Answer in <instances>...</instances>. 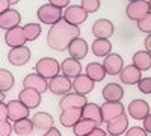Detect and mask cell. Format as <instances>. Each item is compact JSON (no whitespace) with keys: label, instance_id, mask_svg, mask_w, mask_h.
Wrapping results in <instances>:
<instances>
[{"label":"cell","instance_id":"obj_1","mask_svg":"<svg viewBox=\"0 0 151 136\" xmlns=\"http://www.w3.org/2000/svg\"><path fill=\"white\" fill-rule=\"evenodd\" d=\"M80 36V29L76 24H71L65 20H60L56 24H52L47 32V44L52 50L65 52L68 50L70 44Z\"/></svg>","mask_w":151,"mask_h":136},{"label":"cell","instance_id":"obj_2","mask_svg":"<svg viewBox=\"0 0 151 136\" xmlns=\"http://www.w3.org/2000/svg\"><path fill=\"white\" fill-rule=\"evenodd\" d=\"M35 73L45 77L47 80H52L53 77L59 76V73H62V68L55 58H41L35 65Z\"/></svg>","mask_w":151,"mask_h":136},{"label":"cell","instance_id":"obj_3","mask_svg":"<svg viewBox=\"0 0 151 136\" xmlns=\"http://www.w3.org/2000/svg\"><path fill=\"white\" fill-rule=\"evenodd\" d=\"M36 17L44 24H56L58 21L64 20V11L52 3H47L40 6V9L36 11Z\"/></svg>","mask_w":151,"mask_h":136},{"label":"cell","instance_id":"obj_4","mask_svg":"<svg viewBox=\"0 0 151 136\" xmlns=\"http://www.w3.org/2000/svg\"><path fill=\"white\" fill-rule=\"evenodd\" d=\"M150 12H151V8H150L148 0H134V2H130L127 8H125L127 17L136 23L141 18H144L147 14H150Z\"/></svg>","mask_w":151,"mask_h":136},{"label":"cell","instance_id":"obj_5","mask_svg":"<svg viewBox=\"0 0 151 136\" xmlns=\"http://www.w3.org/2000/svg\"><path fill=\"white\" fill-rule=\"evenodd\" d=\"M71 89H73V82L70 77L64 76V74H59V76L53 77L48 85V91L55 95H65L71 92Z\"/></svg>","mask_w":151,"mask_h":136},{"label":"cell","instance_id":"obj_6","mask_svg":"<svg viewBox=\"0 0 151 136\" xmlns=\"http://www.w3.org/2000/svg\"><path fill=\"white\" fill-rule=\"evenodd\" d=\"M86 103H88V98L83 94L68 92L65 95H62V98L59 100V109L60 110L71 109V107H80V109H83Z\"/></svg>","mask_w":151,"mask_h":136},{"label":"cell","instance_id":"obj_7","mask_svg":"<svg viewBox=\"0 0 151 136\" xmlns=\"http://www.w3.org/2000/svg\"><path fill=\"white\" fill-rule=\"evenodd\" d=\"M30 48L26 45H21V47H15V48H11L9 53H8V60L11 65H15V67H21V65H26L29 60H30Z\"/></svg>","mask_w":151,"mask_h":136},{"label":"cell","instance_id":"obj_8","mask_svg":"<svg viewBox=\"0 0 151 136\" xmlns=\"http://www.w3.org/2000/svg\"><path fill=\"white\" fill-rule=\"evenodd\" d=\"M86 18H88V12L85 11V8L82 5H71V6L65 8V11H64V20L71 24H76V26L85 23Z\"/></svg>","mask_w":151,"mask_h":136},{"label":"cell","instance_id":"obj_9","mask_svg":"<svg viewBox=\"0 0 151 136\" xmlns=\"http://www.w3.org/2000/svg\"><path fill=\"white\" fill-rule=\"evenodd\" d=\"M5 42L9 48H15V47H21L27 42L26 38V33H24V27L17 26V27H12L9 30H6L5 33Z\"/></svg>","mask_w":151,"mask_h":136},{"label":"cell","instance_id":"obj_10","mask_svg":"<svg viewBox=\"0 0 151 136\" xmlns=\"http://www.w3.org/2000/svg\"><path fill=\"white\" fill-rule=\"evenodd\" d=\"M129 115L133 118V119H137V121H144V118H147L151 112H150V104L142 100V98H136V100L130 101L129 103Z\"/></svg>","mask_w":151,"mask_h":136},{"label":"cell","instance_id":"obj_11","mask_svg":"<svg viewBox=\"0 0 151 136\" xmlns=\"http://www.w3.org/2000/svg\"><path fill=\"white\" fill-rule=\"evenodd\" d=\"M48 85H50V82L45 77L40 76L38 73H30V74H27V76L23 79V86L24 88H32V89L41 92V94H44L48 89Z\"/></svg>","mask_w":151,"mask_h":136},{"label":"cell","instance_id":"obj_12","mask_svg":"<svg viewBox=\"0 0 151 136\" xmlns=\"http://www.w3.org/2000/svg\"><path fill=\"white\" fill-rule=\"evenodd\" d=\"M8 110H9V121H20L23 118H29L30 109L20 100H11L8 103Z\"/></svg>","mask_w":151,"mask_h":136},{"label":"cell","instance_id":"obj_13","mask_svg":"<svg viewBox=\"0 0 151 136\" xmlns=\"http://www.w3.org/2000/svg\"><path fill=\"white\" fill-rule=\"evenodd\" d=\"M124 114V106L121 101H104L101 104V115H103V122L112 121L113 118H116Z\"/></svg>","mask_w":151,"mask_h":136},{"label":"cell","instance_id":"obj_14","mask_svg":"<svg viewBox=\"0 0 151 136\" xmlns=\"http://www.w3.org/2000/svg\"><path fill=\"white\" fill-rule=\"evenodd\" d=\"M115 32V27L110 20L106 18H100L92 24V33L95 38H103V40H109L110 36Z\"/></svg>","mask_w":151,"mask_h":136},{"label":"cell","instance_id":"obj_15","mask_svg":"<svg viewBox=\"0 0 151 136\" xmlns=\"http://www.w3.org/2000/svg\"><path fill=\"white\" fill-rule=\"evenodd\" d=\"M103 65H104L106 73L109 74V76H118V74L122 71V68H124L122 56L118 55V53H110V55H107L104 58Z\"/></svg>","mask_w":151,"mask_h":136},{"label":"cell","instance_id":"obj_16","mask_svg":"<svg viewBox=\"0 0 151 136\" xmlns=\"http://www.w3.org/2000/svg\"><path fill=\"white\" fill-rule=\"evenodd\" d=\"M141 79H142V71L133 64L124 67L122 71L119 73V80L124 85H137Z\"/></svg>","mask_w":151,"mask_h":136},{"label":"cell","instance_id":"obj_17","mask_svg":"<svg viewBox=\"0 0 151 136\" xmlns=\"http://www.w3.org/2000/svg\"><path fill=\"white\" fill-rule=\"evenodd\" d=\"M82 109L80 107H71L62 110L59 115V122L64 127H74L77 122L82 119Z\"/></svg>","mask_w":151,"mask_h":136},{"label":"cell","instance_id":"obj_18","mask_svg":"<svg viewBox=\"0 0 151 136\" xmlns=\"http://www.w3.org/2000/svg\"><path fill=\"white\" fill-rule=\"evenodd\" d=\"M18 100L23 101L29 109H36L41 104V92H38L32 88H23L18 92Z\"/></svg>","mask_w":151,"mask_h":136},{"label":"cell","instance_id":"obj_19","mask_svg":"<svg viewBox=\"0 0 151 136\" xmlns=\"http://www.w3.org/2000/svg\"><path fill=\"white\" fill-rule=\"evenodd\" d=\"M129 130V118L125 114L113 118L112 121L107 122V133L112 136H119V135H125V132Z\"/></svg>","mask_w":151,"mask_h":136},{"label":"cell","instance_id":"obj_20","mask_svg":"<svg viewBox=\"0 0 151 136\" xmlns=\"http://www.w3.org/2000/svg\"><path fill=\"white\" fill-rule=\"evenodd\" d=\"M20 23H21V14L17 9H8L6 12L0 14V27L5 30L20 26Z\"/></svg>","mask_w":151,"mask_h":136},{"label":"cell","instance_id":"obj_21","mask_svg":"<svg viewBox=\"0 0 151 136\" xmlns=\"http://www.w3.org/2000/svg\"><path fill=\"white\" fill-rule=\"evenodd\" d=\"M95 86V82L88 76V74H80V76H77L76 79H73V89L74 92H79V94H89Z\"/></svg>","mask_w":151,"mask_h":136},{"label":"cell","instance_id":"obj_22","mask_svg":"<svg viewBox=\"0 0 151 136\" xmlns=\"http://www.w3.org/2000/svg\"><path fill=\"white\" fill-rule=\"evenodd\" d=\"M60 68H62V74L70 79H76L77 76L82 74V64L79 59H74V58H67L64 62L60 64Z\"/></svg>","mask_w":151,"mask_h":136},{"label":"cell","instance_id":"obj_23","mask_svg":"<svg viewBox=\"0 0 151 136\" xmlns=\"http://www.w3.org/2000/svg\"><path fill=\"white\" fill-rule=\"evenodd\" d=\"M101 94H103L104 101H121L124 98V88L121 85L112 82L104 86Z\"/></svg>","mask_w":151,"mask_h":136},{"label":"cell","instance_id":"obj_24","mask_svg":"<svg viewBox=\"0 0 151 136\" xmlns=\"http://www.w3.org/2000/svg\"><path fill=\"white\" fill-rule=\"evenodd\" d=\"M68 53H70L71 58L82 60V59L88 55V42H86L83 38H80V36H79V38H76V40L70 44Z\"/></svg>","mask_w":151,"mask_h":136},{"label":"cell","instance_id":"obj_25","mask_svg":"<svg viewBox=\"0 0 151 136\" xmlns=\"http://www.w3.org/2000/svg\"><path fill=\"white\" fill-rule=\"evenodd\" d=\"M32 121H33V124H35V129L41 130V132H47L48 129H52L53 127V122H55L53 117L50 115V114H47V112H36L33 115Z\"/></svg>","mask_w":151,"mask_h":136},{"label":"cell","instance_id":"obj_26","mask_svg":"<svg viewBox=\"0 0 151 136\" xmlns=\"http://www.w3.org/2000/svg\"><path fill=\"white\" fill-rule=\"evenodd\" d=\"M95 127H98L97 121L88 119V118H82L77 124L73 127V133H74V136H88Z\"/></svg>","mask_w":151,"mask_h":136},{"label":"cell","instance_id":"obj_27","mask_svg":"<svg viewBox=\"0 0 151 136\" xmlns=\"http://www.w3.org/2000/svg\"><path fill=\"white\" fill-rule=\"evenodd\" d=\"M85 73L89 76L95 83L97 82H101L104 77H106V68L103 64H100V62H91V64H88L86 68H85Z\"/></svg>","mask_w":151,"mask_h":136},{"label":"cell","instance_id":"obj_28","mask_svg":"<svg viewBox=\"0 0 151 136\" xmlns=\"http://www.w3.org/2000/svg\"><path fill=\"white\" fill-rule=\"evenodd\" d=\"M92 53L97 58H106L107 55L112 53V44L109 40H103V38H95V41L92 42L91 47Z\"/></svg>","mask_w":151,"mask_h":136},{"label":"cell","instance_id":"obj_29","mask_svg":"<svg viewBox=\"0 0 151 136\" xmlns=\"http://www.w3.org/2000/svg\"><path fill=\"white\" fill-rule=\"evenodd\" d=\"M82 117L88 119H94L98 124L103 122V115H101V106H98L95 103H86L85 107L82 109Z\"/></svg>","mask_w":151,"mask_h":136},{"label":"cell","instance_id":"obj_30","mask_svg":"<svg viewBox=\"0 0 151 136\" xmlns=\"http://www.w3.org/2000/svg\"><path fill=\"white\" fill-rule=\"evenodd\" d=\"M133 65H136L141 71H148L151 68V53L147 50H139L133 55Z\"/></svg>","mask_w":151,"mask_h":136},{"label":"cell","instance_id":"obj_31","mask_svg":"<svg viewBox=\"0 0 151 136\" xmlns=\"http://www.w3.org/2000/svg\"><path fill=\"white\" fill-rule=\"evenodd\" d=\"M33 127H35L33 121L29 119V118H23V119L14 122V132H15L17 135H20V136H27V135H30V133L33 132Z\"/></svg>","mask_w":151,"mask_h":136},{"label":"cell","instance_id":"obj_32","mask_svg":"<svg viewBox=\"0 0 151 136\" xmlns=\"http://www.w3.org/2000/svg\"><path fill=\"white\" fill-rule=\"evenodd\" d=\"M14 83H15L14 74H12L9 70H5V68L0 70V89H2V92H6V91L12 89Z\"/></svg>","mask_w":151,"mask_h":136},{"label":"cell","instance_id":"obj_33","mask_svg":"<svg viewBox=\"0 0 151 136\" xmlns=\"http://www.w3.org/2000/svg\"><path fill=\"white\" fill-rule=\"evenodd\" d=\"M42 29H41V24L38 23H27L26 26H24V33H26V38L27 41H35L40 38Z\"/></svg>","mask_w":151,"mask_h":136},{"label":"cell","instance_id":"obj_34","mask_svg":"<svg viewBox=\"0 0 151 136\" xmlns=\"http://www.w3.org/2000/svg\"><path fill=\"white\" fill-rule=\"evenodd\" d=\"M137 29L144 33H151V12L137 21Z\"/></svg>","mask_w":151,"mask_h":136},{"label":"cell","instance_id":"obj_35","mask_svg":"<svg viewBox=\"0 0 151 136\" xmlns=\"http://www.w3.org/2000/svg\"><path fill=\"white\" fill-rule=\"evenodd\" d=\"M82 6L88 14H94L100 9V0H82Z\"/></svg>","mask_w":151,"mask_h":136},{"label":"cell","instance_id":"obj_36","mask_svg":"<svg viewBox=\"0 0 151 136\" xmlns=\"http://www.w3.org/2000/svg\"><path fill=\"white\" fill-rule=\"evenodd\" d=\"M137 89L145 95L151 94V77H142L137 83Z\"/></svg>","mask_w":151,"mask_h":136},{"label":"cell","instance_id":"obj_37","mask_svg":"<svg viewBox=\"0 0 151 136\" xmlns=\"http://www.w3.org/2000/svg\"><path fill=\"white\" fill-rule=\"evenodd\" d=\"M125 136H148V132L144 127L134 126V127H130L127 132H125Z\"/></svg>","mask_w":151,"mask_h":136},{"label":"cell","instance_id":"obj_38","mask_svg":"<svg viewBox=\"0 0 151 136\" xmlns=\"http://www.w3.org/2000/svg\"><path fill=\"white\" fill-rule=\"evenodd\" d=\"M12 130H14V127L11 126L9 119L0 121V136H9V135L12 133Z\"/></svg>","mask_w":151,"mask_h":136},{"label":"cell","instance_id":"obj_39","mask_svg":"<svg viewBox=\"0 0 151 136\" xmlns=\"http://www.w3.org/2000/svg\"><path fill=\"white\" fill-rule=\"evenodd\" d=\"M9 119V110H8V103L2 101L0 103V121Z\"/></svg>","mask_w":151,"mask_h":136},{"label":"cell","instance_id":"obj_40","mask_svg":"<svg viewBox=\"0 0 151 136\" xmlns=\"http://www.w3.org/2000/svg\"><path fill=\"white\" fill-rule=\"evenodd\" d=\"M48 3H52V5L60 8V9H65V8L70 6V0H48Z\"/></svg>","mask_w":151,"mask_h":136},{"label":"cell","instance_id":"obj_41","mask_svg":"<svg viewBox=\"0 0 151 136\" xmlns=\"http://www.w3.org/2000/svg\"><path fill=\"white\" fill-rule=\"evenodd\" d=\"M142 127L148 132V133H151V114L147 117V118H144V122H142Z\"/></svg>","mask_w":151,"mask_h":136},{"label":"cell","instance_id":"obj_42","mask_svg":"<svg viewBox=\"0 0 151 136\" xmlns=\"http://www.w3.org/2000/svg\"><path fill=\"white\" fill-rule=\"evenodd\" d=\"M42 136H62V133H60V132H59L56 127H52V129H48V130H47V132H45Z\"/></svg>","mask_w":151,"mask_h":136},{"label":"cell","instance_id":"obj_43","mask_svg":"<svg viewBox=\"0 0 151 136\" xmlns=\"http://www.w3.org/2000/svg\"><path fill=\"white\" fill-rule=\"evenodd\" d=\"M8 9H11L9 0H0V12H6Z\"/></svg>","mask_w":151,"mask_h":136},{"label":"cell","instance_id":"obj_44","mask_svg":"<svg viewBox=\"0 0 151 136\" xmlns=\"http://www.w3.org/2000/svg\"><path fill=\"white\" fill-rule=\"evenodd\" d=\"M88 136H106V132L103 129H100V127H95Z\"/></svg>","mask_w":151,"mask_h":136},{"label":"cell","instance_id":"obj_45","mask_svg":"<svg viewBox=\"0 0 151 136\" xmlns=\"http://www.w3.org/2000/svg\"><path fill=\"white\" fill-rule=\"evenodd\" d=\"M144 45H145V50L151 53V33H148L145 36V41H144Z\"/></svg>","mask_w":151,"mask_h":136},{"label":"cell","instance_id":"obj_46","mask_svg":"<svg viewBox=\"0 0 151 136\" xmlns=\"http://www.w3.org/2000/svg\"><path fill=\"white\" fill-rule=\"evenodd\" d=\"M9 2H11V5H17L20 0H9Z\"/></svg>","mask_w":151,"mask_h":136},{"label":"cell","instance_id":"obj_47","mask_svg":"<svg viewBox=\"0 0 151 136\" xmlns=\"http://www.w3.org/2000/svg\"><path fill=\"white\" fill-rule=\"evenodd\" d=\"M148 2H150V8H151V0H148Z\"/></svg>","mask_w":151,"mask_h":136},{"label":"cell","instance_id":"obj_48","mask_svg":"<svg viewBox=\"0 0 151 136\" xmlns=\"http://www.w3.org/2000/svg\"><path fill=\"white\" fill-rule=\"evenodd\" d=\"M130 2H134V0H129V3H130Z\"/></svg>","mask_w":151,"mask_h":136},{"label":"cell","instance_id":"obj_49","mask_svg":"<svg viewBox=\"0 0 151 136\" xmlns=\"http://www.w3.org/2000/svg\"><path fill=\"white\" fill-rule=\"evenodd\" d=\"M109 136H112V135H109Z\"/></svg>","mask_w":151,"mask_h":136}]
</instances>
